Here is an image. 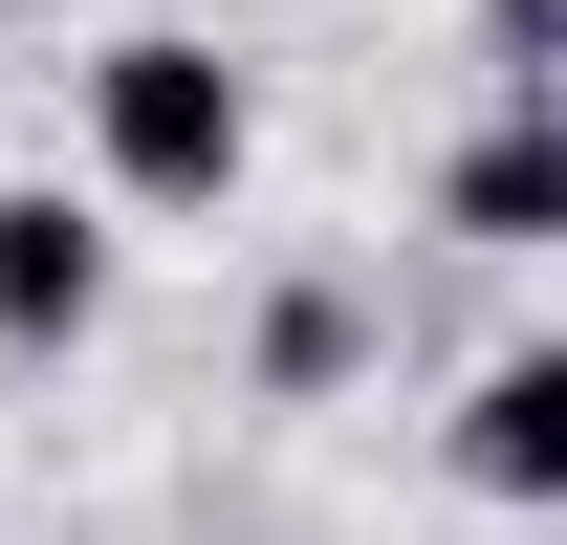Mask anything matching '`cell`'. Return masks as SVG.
Listing matches in <instances>:
<instances>
[{
  "mask_svg": "<svg viewBox=\"0 0 567 545\" xmlns=\"http://www.w3.org/2000/svg\"><path fill=\"white\" fill-rule=\"evenodd\" d=\"M87 153H110L132 218H218L240 175H262V88L218 66L197 22H132V44L87 66Z\"/></svg>",
  "mask_w": 567,
  "mask_h": 545,
  "instance_id": "6da1fadb",
  "label": "cell"
},
{
  "mask_svg": "<svg viewBox=\"0 0 567 545\" xmlns=\"http://www.w3.org/2000/svg\"><path fill=\"white\" fill-rule=\"evenodd\" d=\"M436 240H481V263L567 240V110H546V88H502L481 132H458V175H436Z\"/></svg>",
  "mask_w": 567,
  "mask_h": 545,
  "instance_id": "7a4b0ae2",
  "label": "cell"
},
{
  "mask_svg": "<svg viewBox=\"0 0 567 545\" xmlns=\"http://www.w3.org/2000/svg\"><path fill=\"white\" fill-rule=\"evenodd\" d=\"M110 328V197H0V349H87Z\"/></svg>",
  "mask_w": 567,
  "mask_h": 545,
  "instance_id": "3957f363",
  "label": "cell"
},
{
  "mask_svg": "<svg viewBox=\"0 0 567 545\" xmlns=\"http://www.w3.org/2000/svg\"><path fill=\"white\" fill-rule=\"evenodd\" d=\"M458 480H481V502H567V349H481V393H458Z\"/></svg>",
  "mask_w": 567,
  "mask_h": 545,
  "instance_id": "277c9868",
  "label": "cell"
},
{
  "mask_svg": "<svg viewBox=\"0 0 567 545\" xmlns=\"http://www.w3.org/2000/svg\"><path fill=\"white\" fill-rule=\"evenodd\" d=\"M371 371V284H284L262 306V393H350Z\"/></svg>",
  "mask_w": 567,
  "mask_h": 545,
  "instance_id": "5b68a950",
  "label": "cell"
},
{
  "mask_svg": "<svg viewBox=\"0 0 567 545\" xmlns=\"http://www.w3.org/2000/svg\"><path fill=\"white\" fill-rule=\"evenodd\" d=\"M546 22H567V0H481V66H502V88H546Z\"/></svg>",
  "mask_w": 567,
  "mask_h": 545,
  "instance_id": "8992f818",
  "label": "cell"
}]
</instances>
